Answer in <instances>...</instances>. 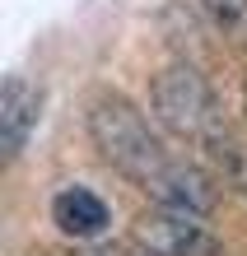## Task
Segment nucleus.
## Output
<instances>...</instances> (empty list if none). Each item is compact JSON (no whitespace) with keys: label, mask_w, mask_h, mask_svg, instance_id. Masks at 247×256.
Here are the masks:
<instances>
[{"label":"nucleus","mask_w":247,"mask_h":256,"mask_svg":"<svg viewBox=\"0 0 247 256\" xmlns=\"http://www.w3.org/2000/svg\"><path fill=\"white\" fill-rule=\"evenodd\" d=\"M89 256H145L140 247H98V252H89Z\"/></svg>","instance_id":"nucleus-8"},{"label":"nucleus","mask_w":247,"mask_h":256,"mask_svg":"<svg viewBox=\"0 0 247 256\" xmlns=\"http://www.w3.org/2000/svg\"><path fill=\"white\" fill-rule=\"evenodd\" d=\"M242 108H247V88H242Z\"/></svg>","instance_id":"nucleus-9"},{"label":"nucleus","mask_w":247,"mask_h":256,"mask_svg":"<svg viewBox=\"0 0 247 256\" xmlns=\"http://www.w3.org/2000/svg\"><path fill=\"white\" fill-rule=\"evenodd\" d=\"M131 242L145 256H224V242L200 224V214L173 205L145 210L131 228Z\"/></svg>","instance_id":"nucleus-3"},{"label":"nucleus","mask_w":247,"mask_h":256,"mask_svg":"<svg viewBox=\"0 0 247 256\" xmlns=\"http://www.w3.org/2000/svg\"><path fill=\"white\" fill-rule=\"evenodd\" d=\"M52 219H56V228H61V233H70V238H98L107 224H112L107 205L98 200L94 191H84V186H66V191H56V200H52Z\"/></svg>","instance_id":"nucleus-5"},{"label":"nucleus","mask_w":247,"mask_h":256,"mask_svg":"<svg viewBox=\"0 0 247 256\" xmlns=\"http://www.w3.org/2000/svg\"><path fill=\"white\" fill-rule=\"evenodd\" d=\"M200 10L214 24V33H224L228 42L247 47V0H200Z\"/></svg>","instance_id":"nucleus-7"},{"label":"nucleus","mask_w":247,"mask_h":256,"mask_svg":"<svg viewBox=\"0 0 247 256\" xmlns=\"http://www.w3.org/2000/svg\"><path fill=\"white\" fill-rule=\"evenodd\" d=\"M38 116H42V88L24 74H10L5 94H0V149L10 163L24 154L28 135L38 130Z\"/></svg>","instance_id":"nucleus-4"},{"label":"nucleus","mask_w":247,"mask_h":256,"mask_svg":"<svg viewBox=\"0 0 247 256\" xmlns=\"http://www.w3.org/2000/svg\"><path fill=\"white\" fill-rule=\"evenodd\" d=\"M200 149L210 154V163L219 168V177H224V182H228V186H233L242 200H247V144H238L228 130H219L214 140H205Z\"/></svg>","instance_id":"nucleus-6"},{"label":"nucleus","mask_w":247,"mask_h":256,"mask_svg":"<svg viewBox=\"0 0 247 256\" xmlns=\"http://www.w3.org/2000/svg\"><path fill=\"white\" fill-rule=\"evenodd\" d=\"M149 108H154V122L163 130L182 135V140H196V144H205V140H214V135L224 130L219 98H214V88L205 84V74L191 70V66H168L159 80H154Z\"/></svg>","instance_id":"nucleus-2"},{"label":"nucleus","mask_w":247,"mask_h":256,"mask_svg":"<svg viewBox=\"0 0 247 256\" xmlns=\"http://www.w3.org/2000/svg\"><path fill=\"white\" fill-rule=\"evenodd\" d=\"M89 135H94L98 154L112 163L121 177H131L140 191H159L163 177L177 168V158L163 149V140L149 130L145 112L121 94H98L89 102Z\"/></svg>","instance_id":"nucleus-1"}]
</instances>
